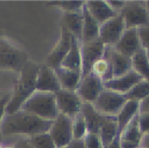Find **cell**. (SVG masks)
<instances>
[{
  "label": "cell",
  "instance_id": "6da1fadb",
  "mask_svg": "<svg viewBox=\"0 0 149 148\" xmlns=\"http://www.w3.org/2000/svg\"><path fill=\"white\" fill-rule=\"evenodd\" d=\"M53 121L40 119L25 110L15 111L13 113H5L0 125V133L3 137L22 136L30 138L38 134L49 132Z\"/></svg>",
  "mask_w": 149,
  "mask_h": 148
},
{
  "label": "cell",
  "instance_id": "7a4b0ae2",
  "mask_svg": "<svg viewBox=\"0 0 149 148\" xmlns=\"http://www.w3.org/2000/svg\"><path fill=\"white\" fill-rule=\"evenodd\" d=\"M40 66L33 61H28L19 73V78L15 89L10 94V99L5 108V113H13L19 110L28 98L36 91V79Z\"/></svg>",
  "mask_w": 149,
  "mask_h": 148
},
{
  "label": "cell",
  "instance_id": "3957f363",
  "mask_svg": "<svg viewBox=\"0 0 149 148\" xmlns=\"http://www.w3.org/2000/svg\"><path fill=\"white\" fill-rule=\"evenodd\" d=\"M28 53L10 38L0 36V70L19 73L28 64Z\"/></svg>",
  "mask_w": 149,
  "mask_h": 148
},
{
  "label": "cell",
  "instance_id": "277c9868",
  "mask_svg": "<svg viewBox=\"0 0 149 148\" xmlns=\"http://www.w3.org/2000/svg\"><path fill=\"white\" fill-rule=\"evenodd\" d=\"M21 109L47 121H53L58 115L54 93L35 91L26 100Z\"/></svg>",
  "mask_w": 149,
  "mask_h": 148
},
{
  "label": "cell",
  "instance_id": "5b68a950",
  "mask_svg": "<svg viewBox=\"0 0 149 148\" xmlns=\"http://www.w3.org/2000/svg\"><path fill=\"white\" fill-rule=\"evenodd\" d=\"M127 101L128 99L126 95L104 88L92 105L104 117H116Z\"/></svg>",
  "mask_w": 149,
  "mask_h": 148
},
{
  "label": "cell",
  "instance_id": "8992f818",
  "mask_svg": "<svg viewBox=\"0 0 149 148\" xmlns=\"http://www.w3.org/2000/svg\"><path fill=\"white\" fill-rule=\"evenodd\" d=\"M118 15L124 20L126 29H138L141 26L149 24V15L145 1H126Z\"/></svg>",
  "mask_w": 149,
  "mask_h": 148
},
{
  "label": "cell",
  "instance_id": "52a82bcc",
  "mask_svg": "<svg viewBox=\"0 0 149 148\" xmlns=\"http://www.w3.org/2000/svg\"><path fill=\"white\" fill-rule=\"evenodd\" d=\"M55 101L58 113H61L72 119L82 111L83 100L76 91H68L60 89L55 93Z\"/></svg>",
  "mask_w": 149,
  "mask_h": 148
},
{
  "label": "cell",
  "instance_id": "ba28073f",
  "mask_svg": "<svg viewBox=\"0 0 149 148\" xmlns=\"http://www.w3.org/2000/svg\"><path fill=\"white\" fill-rule=\"evenodd\" d=\"M49 134L57 148H66L72 140V119L61 113H58L52 121Z\"/></svg>",
  "mask_w": 149,
  "mask_h": 148
},
{
  "label": "cell",
  "instance_id": "9c48e42d",
  "mask_svg": "<svg viewBox=\"0 0 149 148\" xmlns=\"http://www.w3.org/2000/svg\"><path fill=\"white\" fill-rule=\"evenodd\" d=\"M104 52H105V45L99 39L82 42V77L87 76L91 73L93 64L101 57H103Z\"/></svg>",
  "mask_w": 149,
  "mask_h": 148
},
{
  "label": "cell",
  "instance_id": "30bf717a",
  "mask_svg": "<svg viewBox=\"0 0 149 148\" xmlns=\"http://www.w3.org/2000/svg\"><path fill=\"white\" fill-rule=\"evenodd\" d=\"M125 30L126 27L124 20L120 15H118L100 25L98 39L105 46L113 47L122 37Z\"/></svg>",
  "mask_w": 149,
  "mask_h": 148
},
{
  "label": "cell",
  "instance_id": "8fae6325",
  "mask_svg": "<svg viewBox=\"0 0 149 148\" xmlns=\"http://www.w3.org/2000/svg\"><path fill=\"white\" fill-rule=\"evenodd\" d=\"M104 89L103 82L92 73L82 77L76 92L81 97L84 103H93Z\"/></svg>",
  "mask_w": 149,
  "mask_h": 148
},
{
  "label": "cell",
  "instance_id": "7c38bea8",
  "mask_svg": "<svg viewBox=\"0 0 149 148\" xmlns=\"http://www.w3.org/2000/svg\"><path fill=\"white\" fill-rule=\"evenodd\" d=\"M72 36L70 34V32L61 25V35L60 39L54 46L52 51L47 56L46 60V66L51 68H56L60 66L63 58L68 54V50L70 48V43H72Z\"/></svg>",
  "mask_w": 149,
  "mask_h": 148
},
{
  "label": "cell",
  "instance_id": "4fadbf2b",
  "mask_svg": "<svg viewBox=\"0 0 149 148\" xmlns=\"http://www.w3.org/2000/svg\"><path fill=\"white\" fill-rule=\"evenodd\" d=\"M113 48L123 55L132 58V56L142 48L139 39L138 30L135 28L126 29Z\"/></svg>",
  "mask_w": 149,
  "mask_h": 148
},
{
  "label": "cell",
  "instance_id": "5bb4252c",
  "mask_svg": "<svg viewBox=\"0 0 149 148\" xmlns=\"http://www.w3.org/2000/svg\"><path fill=\"white\" fill-rule=\"evenodd\" d=\"M142 77L137 74L135 71L131 70L127 74L120 77L110 79L109 81H106L103 83V86L105 89L114 91L120 94L126 95L136 84H138L140 81H142Z\"/></svg>",
  "mask_w": 149,
  "mask_h": 148
},
{
  "label": "cell",
  "instance_id": "9a60e30c",
  "mask_svg": "<svg viewBox=\"0 0 149 148\" xmlns=\"http://www.w3.org/2000/svg\"><path fill=\"white\" fill-rule=\"evenodd\" d=\"M60 90V85L56 77L55 71L46 64L40 66L36 79V91L54 93Z\"/></svg>",
  "mask_w": 149,
  "mask_h": 148
},
{
  "label": "cell",
  "instance_id": "2e32d148",
  "mask_svg": "<svg viewBox=\"0 0 149 148\" xmlns=\"http://www.w3.org/2000/svg\"><path fill=\"white\" fill-rule=\"evenodd\" d=\"M143 138L138 124V114L130 121L120 135V148H139L142 144Z\"/></svg>",
  "mask_w": 149,
  "mask_h": 148
},
{
  "label": "cell",
  "instance_id": "e0dca14e",
  "mask_svg": "<svg viewBox=\"0 0 149 148\" xmlns=\"http://www.w3.org/2000/svg\"><path fill=\"white\" fill-rule=\"evenodd\" d=\"M104 54L108 58L111 66L112 78L123 76L132 70V58L120 54V52L114 50L113 47L105 46Z\"/></svg>",
  "mask_w": 149,
  "mask_h": 148
},
{
  "label": "cell",
  "instance_id": "ac0fdd59",
  "mask_svg": "<svg viewBox=\"0 0 149 148\" xmlns=\"http://www.w3.org/2000/svg\"><path fill=\"white\" fill-rule=\"evenodd\" d=\"M85 6L90 15L94 17V20L98 22L100 25L118 15V13L107 4V1H104V0L85 1Z\"/></svg>",
  "mask_w": 149,
  "mask_h": 148
},
{
  "label": "cell",
  "instance_id": "d6986e66",
  "mask_svg": "<svg viewBox=\"0 0 149 148\" xmlns=\"http://www.w3.org/2000/svg\"><path fill=\"white\" fill-rule=\"evenodd\" d=\"M83 11L63 13L61 25L70 32L72 37L79 40L80 42H82V39H83Z\"/></svg>",
  "mask_w": 149,
  "mask_h": 148
},
{
  "label": "cell",
  "instance_id": "ffe728a7",
  "mask_svg": "<svg viewBox=\"0 0 149 148\" xmlns=\"http://www.w3.org/2000/svg\"><path fill=\"white\" fill-rule=\"evenodd\" d=\"M56 77L60 85V89L68 91H76L80 81L82 79V73L78 71L68 70V68L58 66L54 68Z\"/></svg>",
  "mask_w": 149,
  "mask_h": 148
},
{
  "label": "cell",
  "instance_id": "44dd1931",
  "mask_svg": "<svg viewBox=\"0 0 149 148\" xmlns=\"http://www.w3.org/2000/svg\"><path fill=\"white\" fill-rule=\"evenodd\" d=\"M81 43L79 40L72 37L70 48L68 54L63 58L60 66L68 70L78 71L82 73V54H81Z\"/></svg>",
  "mask_w": 149,
  "mask_h": 148
},
{
  "label": "cell",
  "instance_id": "7402d4cb",
  "mask_svg": "<svg viewBox=\"0 0 149 148\" xmlns=\"http://www.w3.org/2000/svg\"><path fill=\"white\" fill-rule=\"evenodd\" d=\"M99 135L103 148H107L118 137V121L116 117H104L99 129Z\"/></svg>",
  "mask_w": 149,
  "mask_h": 148
},
{
  "label": "cell",
  "instance_id": "603a6c76",
  "mask_svg": "<svg viewBox=\"0 0 149 148\" xmlns=\"http://www.w3.org/2000/svg\"><path fill=\"white\" fill-rule=\"evenodd\" d=\"M139 113V101L128 100L124 105L120 111L116 115L118 121V137H120V133L130 124V121Z\"/></svg>",
  "mask_w": 149,
  "mask_h": 148
},
{
  "label": "cell",
  "instance_id": "cb8c5ba5",
  "mask_svg": "<svg viewBox=\"0 0 149 148\" xmlns=\"http://www.w3.org/2000/svg\"><path fill=\"white\" fill-rule=\"evenodd\" d=\"M82 114L85 119L86 126H87L88 133H99L100 125H101L103 115L100 114L91 103H84L82 107Z\"/></svg>",
  "mask_w": 149,
  "mask_h": 148
},
{
  "label": "cell",
  "instance_id": "d4e9b609",
  "mask_svg": "<svg viewBox=\"0 0 149 148\" xmlns=\"http://www.w3.org/2000/svg\"><path fill=\"white\" fill-rule=\"evenodd\" d=\"M83 17H84V24H83V39L82 42H88L97 40L99 37V28L100 24L94 20V17L89 13L87 10L85 4L83 7Z\"/></svg>",
  "mask_w": 149,
  "mask_h": 148
},
{
  "label": "cell",
  "instance_id": "484cf974",
  "mask_svg": "<svg viewBox=\"0 0 149 148\" xmlns=\"http://www.w3.org/2000/svg\"><path fill=\"white\" fill-rule=\"evenodd\" d=\"M132 70L140 75L143 80L149 82V61L146 50L143 48L132 56Z\"/></svg>",
  "mask_w": 149,
  "mask_h": 148
},
{
  "label": "cell",
  "instance_id": "4316f807",
  "mask_svg": "<svg viewBox=\"0 0 149 148\" xmlns=\"http://www.w3.org/2000/svg\"><path fill=\"white\" fill-rule=\"evenodd\" d=\"M91 73L93 75H95L96 77H98L103 83L112 79L111 66H110L109 60L106 57L105 54L103 55V57H101L93 64Z\"/></svg>",
  "mask_w": 149,
  "mask_h": 148
},
{
  "label": "cell",
  "instance_id": "83f0119b",
  "mask_svg": "<svg viewBox=\"0 0 149 148\" xmlns=\"http://www.w3.org/2000/svg\"><path fill=\"white\" fill-rule=\"evenodd\" d=\"M149 95V82L146 80H142L136 84L128 93L126 97L128 100H136L140 102L142 99Z\"/></svg>",
  "mask_w": 149,
  "mask_h": 148
},
{
  "label": "cell",
  "instance_id": "f1b7e54d",
  "mask_svg": "<svg viewBox=\"0 0 149 148\" xmlns=\"http://www.w3.org/2000/svg\"><path fill=\"white\" fill-rule=\"evenodd\" d=\"M87 133H88V130L85 123V119H84L82 112H80L79 114H77L76 117H74L72 119V139L74 140L84 139V137L87 135Z\"/></svg>",
  "mask_w": 149,
  "mask_h": 148
},
{
  "label": "cell",
  "instance_id": "f546056e",
  "mask_svg": "<svg viewBox=\"0 0 149 148\" xmlns=\"http://www.w3.org/2000/svg\"><path fill=\"white\" fill-rule=\"evenodd\" d=\"M29 140L34 148H57L54 144L49 132L32 136L29 138Z\"/></svg>",
  "mask_w": 149,
  "mask_h": 148
},
{
  "label": "cell",
  "instance_id": "4dcf8cb0",
  "mask_svg": "<svg viewBox=\"0 0 149 148\" xmlns=\"http://www.w3.org/2000/svg\"><path fill=\"white\" fill-rule=\"evenodd\" d=\"M51 4L60 7L64 13H79L83 9L85 1H58Z\"/></svg>",
  "mask_w": 149,
  "mask_h": 148
},
{
  "label": "cell",
  "instance_id": "1f68e13d",
  "mask_svg": "<svg viewBox=\"0 0 149 148\" xmlns=\"http://www.w3.org/2000/svg\"><path fill=\"white\" fill-rule=\"evenodd\" d=\"M83 140L86 148H103L101 139L98 134L87 133V135L84 137Z\"/></svg>",
  "mask_w": 149,
  "mask_h": 148
},
{
  "label": "cell",
  "instance_id": "d6a6232c",
  "mask_svg": "<svg viewBox=\"0 0 149 148\" xmlns=\"http://www.w3.org/2000/svg\"><path fill=\"white\" fill-rule=\"evenodd\" d=\"M137 30H138L141 47L144 50H149V24L141 26Z\"/></svg>",
  "mask_w": 149,
  "mask_h": 148
},
{
  "label": "cell",
  "instance_id": "836d02e7",
  "mask_svg": "<svg viewBox=\"0 0 149 148\" xmlns=\"http://www.w3.org/2000/svg\"><path fill=\"white\" fill-rule=\"evenodd\" d=\"M139 129L143 136L149 135V113H138Z\"/></svg>",
  "mask_w": 149,
  "mask_h": 148
},
{
  "label": "cell",
  "instance_id": "e575fe53",
  "mask_svg": "<svg viewBox=\"0 0 149 148\" xmlns=\"http://www.w3.org/2000/svg\"><path fill=\"white\" fill-rule=\"evenodd\" d=\"M9 99H10V94L3 95L1 98H0V125H1V121H2L3 117L5 114V108H6V105L8 103ZM0 143H2V136L0 133Z\"/></svg>",
  "mask_w": 149,
  "mask_h": 148
},
{
  "label": "cell",
  "instance_id": "d590c367",
  "mask_svg": "<svg viewBox=\"0 0 149 148\" xmlns=\"http://www.w3.org/2000/svg\"><path fill=\"white\" fill-rule=\"evenodd\" d=\"M107 4L118 15L120 11L123 9V7L125 6V4H126V1H123V0H108Z\"/></svg>",
  "mask_w": 149,
  "mask_h": 148
},
{
  "label": "cell",
  "instance_id": "8d00e7d4",
  "mask_svg": "<svg viewBox=\"0 0 149 148\" xmlns=\"http://www.w3.org/2000/svg\"><path fill=\"white\" fill-rule=\"evenodd\" d=\"M13 145H15V148H34L33 145L31 144V142H30L29 138L25 137L19 139Z\"/></svg>",
  "mask_w": 149,
  "mask_h": 148
},
{
  "label": "cell",
  "instance_id": "74e56055",
  "mask_svg": "<svg viewBox=\"0 0 149 148\" xmlns=\"http://www.w3.org/2000/svg\"><path fill=\"white\" fill-rule=\"evenodd\" d=\"M139 112L149 113V95L139 102Z\"/></svg>",
  "mask_w": 149,
  "mask_h": 148
},
{
  "label": "cell",
  "instance_id": "f35d334b",
  "mask_svg": "<svg viewBox=\"0 0 149 148\" xmlns=\"http://www.w3.org/2000/svg\"><path fill=\"white\" fill-rule=\"evenodd\" d=\"M66 148H86V146L83 139H79V140L72 139Z\"/></svg>",
  "mask_w": 149,
  "mask_h": 148
},
{
  "label": "cell",
  "instance_id": "ab89813d",
  "mask_svg": "<svg viewBox=\"0 0 149 148\" xmlns=\"http://www.w3.org/2000/svg\"><path fill=\"white\" fill-rule=\"evenodd\" d=\"M107 148H120V137H116V139L112 141V143L108 146Z\"/></svg>",
  "mask_w": 149,
  "mask_h": 148
},
{
  "label": "cell",
  "instance_id": "60d3db41",
  "mask_svg": "<svg viewBox=\"0 0 149 148\" xmlns=\"http://www.w3.org/2000/svg\"><path fill=\"white\" fill-rule=\"evenodd\" d=\"M141 145H145V146H147V147L149 148V135L144 136V138H143V141H142V144H141Z\"/></svg>",
  "mask_w": 149,
  "mask_h": 148
},
{
  "label": "cell",
  "instance_id": "b9f144b4",
  "mask_svg": "<svg viewBox=\"0 0 149 148\" xmlns=\"http://www.w3.org/2000/svg\"><path fill=\"white\" fill-rule=\"evenodd\" d=\"M4 148H15V145L11 144V145H4Z\"/></svg>",
  "mask_w": 149,
  "mask_h": 148
},
{
  "label": "cell",
  "instance_id": "7bdbcfd3",
  "mask_svg": "<svg viewBox=\"0 0 149 148\" xmlns=\"http://www.w3.org/2000/svg\"><path fill=\"white\" fill-rule=\"evenodd\" d=\"M145 3H146L147 11H148V15H149V1H145Z\"/></svg>",
  "mask_w": 149,
  "mask_h": 148
},
{
  "label": "cell",
  "instance_id": "ee69618b",
  "mask_svg": "<svg viewBox=\"0 0 149 148\" xmlns=\"http://www.w3.org/2000/svg\"><path fill=\"white\" fill-rule=\"evenodd\" d=\"M146 54H147V58H148V61H149V50H146Z\"/></svg>",
  "mask_w": 149,
  "mask_h": 148
},
{
  "label": "cell",
  "instance_id": "f6af8a7d",
  "mask_svg": "<svg viewBox=\"0 0 149 148\" xmlns=\"http://www.w3.org/2000/svg\"><path fill=\"white\" fill-rule=\"evenodd\" d=\"M139 148H148V147H147V146H145V145H141Z\"/></svg>",
  "mask_w": 149,
  "mask_h": 148
},
{
  "label": "cell",
  "instance_id": "bcb514c9",
  "mask_svg": "<svg viewBox=\"0 0 149 148\" xmlns=\"http://www.w3.org/2000/svg\"><path fill=\"white\" fill-rule=\"evenodd\" d=\"M0 148H4V145H3V144L0 143Z\"/></svg>",
  "mask_w": 149,
  "mask_h": 148
}]
</instances>
